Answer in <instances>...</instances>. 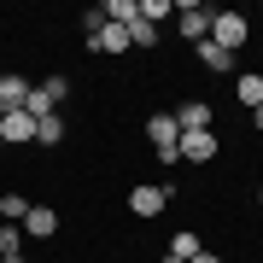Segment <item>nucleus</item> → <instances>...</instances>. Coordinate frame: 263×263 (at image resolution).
Returning a JSON list of instances; mask_svg holds the SVG:
<instances>
[{"label":"nucleus","instance_id":"nucleus-1","mask_svg":"<svg viewBox=\"0 0 263 263\" xmlns=\"http://www.w3.org/2000/svg\"><path fill=\"white\" fill-rule=\"evenodd\" d=\"M146 141L158 146V158L164 164H181V129H176V111H158L146 123Z\"/></svg>","mask_w":263,"mask_h":263},{"label":"nucleus","instance_id":"nucleus-2","mask_svg":"<svg viewBox=\"0 0 263 263\" xmlns=\"http://www.w3.org/2000/svg\"><path fill=\"white\" fill-rule=\"evenodd\" d=\"M246 35H252V24H246L240 12H211V41H216V47L240 53V47H246Z\"/></svg>","mask_w":263,"mask_h":263},{"label":"nucleus","instance_id":"nucleus-3","mask_svg":"<svg viewBox=\"0 0 263 263\" xmlns=\"http://www.w3.org/2000/svg\"><path fill=\"white\" fill-rule=\"evenodd\" d=\"M176 29H181V41H205L211 35V6H199V0H176Z\"/></svg>","mask_w":263,"mask_h":263},{"label":"nucleus","instance_id":"nucleus-4","mask_svg":"<svg viewBox=\"0 0 263 263\" xmlns=\"http://www.w3.org/2000/svg\"><path fill=\"white\" fill-rule=\"evenodd\" d=\"M129 211L141 216V222H152V216L170 211V187H152V181H135L129 187Z\"/></svg>","mask_w":263,"mask_h":263},{"label":"nucleus","instance_id":"nucleus-5","mask_svg":"<svg viewBox=\"0 0 263 263\" xmlns=\"http://www.w3.org/2000/svg\"><path fill=\"white\" fill-rule=\"evenodd\" d=\"M0 141L6 146H29L35 141V117L29 111H0Z\"/></svg>","mask_w":263,"mask_h":263},{"label":"nucleus","instance_id":"nucleus-6","mask_svg":"<svg viewBox=\"0 0 263 263\" xmlns=\"http://www.w3.org/2000/svg\"><path fill=\"white\" fill-rule=\"evenodd\" d=\"M216 129H199V135H181V164H211L216 158Z\"/></svg>","mask_w":263,"mask_h":263},{"label":"nucleus","instance_id":"nucleus-7","mask_svg":"<svg viewBox=\"0 0 263 263\" xmlns=\"http://www.w3.org/2000/svg\"><path fill=\"white\" fill-rule=\"evenodd\" d=\"M59 234V211L53 205H29V216H24V240H53Z\"/></svg>","mask_w":263,"mask_h":263},{"label":"nucleus","instance_id":"nucleus-8","mask_svg":"<svg viewBox=\"0 0 263 263\" xmlns=\"http://www.w3.org/2000/svg\"><path fill=\"white\" fill-rule=\"evenodd\" d=\"M211 123H216V111H211L205 100H187V105H176V129H181V135H199V129H211Z\"/></svg>","mask_w":263,"mask_h":263},{"label":"nucleus","instance_id":"nucleus-9","mask_svg":"<svg viewBox=\"0 0 263 263\" xmlns=\"http://www.w3.org/2000/svg\"><path fill=\"white\" fill-rule=\"evenodd\" d=\"M88 47H94V53H129V24H111V18H105L100 35L88 41Z\"/></svg>","mask_w":263,"mask_h":263},{"label":"nucleus","instance_id":"nucleus-10","mask_svg":"<svg viewBox=\"0 0 263 263\" xmlns=\"http://www.w3.org/2000/svg\"><path fill=\"white\" fill-rule=\"evenodd\" d=\"M24 100H29V82L18 70H6L0 76V111H24Z\"/></svg>","mask_w":263,"mask_h":263},{"label":"nucleus","instance_id":"nucleus-11","mask_svg":"<svg viewBox=\"0 0 263 263\" xmlns=\"http://www.w3.org/2000/svg\"><path fill=\"white\" fill-rule=\"evenodd\" d=\"M199 65H205V70H216V76H228V70H234V53H228V47H216V41L205 35V41H199Z\"/></svg>","mask_w":263,"mask_h":263},{"label":"nucleus","instance_id":"nucleus-12","mask_svg":"<svg viewBox=\"0 0 263 263\" xmlns=\"http://www.w3.org/2000/svg\"><path fill=\"white\" fill-rule=\"evenodd\" d=\"M234 100L246 105V111H257V105H263V76H257V70H246V76H234Z\"/></svg>","mask_w":263,"mask_h":263},{"label":"nucleus","instance_id":"nucleus-13","mask_svg":"<svg viewBox=\"0 0 263 263\" xmlns=\"http://www.w3.org/2000/svg\"><path fill=\"white\" fill-rule=\"evenodd\" d=\"M35 141H41V146H59V141H65V117H59V111L35 117Z\"/></svg>","mask_w":263,"mask_h":263},{"label":"nucleus","instance_id":"nucleus-14","mask_svg":"<svg viewBox=\"0 0 263 263\" xmlns=\"http://www.w3.org/2000/svg\"><path fill=\"white\" fill-rule=\"evenodd\" d=\"M24 216H29V199L24 193H0V222H18L24 228Z\"/></svg>","mask_w":263,"mask_h":263},{"label":"nucleus","instance_id":"nucleus-15","mask_svg":"<svg viewBox=\"0 0 263 263\" xmlns=\"http://www.w3.org/2000/svg\"><path fill=\"white\" fill-rule=\"evenodd\" d=\"M105 18H111V24H135V18H141V0H105Z\"/></svg>","mask_w":263,"mask_h":263},{"label":"nucleus","instance_id":"nucleus-16","mask_svg":"<svg viewBox=\"0 0 263 263\" xmlns=\"http://www.w3.org/2000/svg\"><path fill=\"white\" fill-rule=\"evenodd\" d=\"M35 88H41V94H47V105H59V100L70 94V76H59V70H53V76H41Z\"/></svg>","mask_w":263,"mask_h":263},{"label":"nucleus","instance_id":"nucleus-17","mask_svg":"<svg viewBox=\"0 0 263 263\" xmlns=\"http://www.w3.org/2000/svg\"><path fill=\"white\" fill-rule=\"evenodd\" d=\"M170 252H176V257H187V263H193L199 252H205V246H199V234H193V228H181V234H176V240H170Z\"/></svg>","mask_w":263,"mask_h":263},{"label":"nucleus","instance_id":"nucleus-18","mask_svg":"<svg viewBox=\"0 0 263 263\" xmlns=\"http://www.w3.org/2000/svg\"><path fill=\"white\" fill-rule=\"evenodd\" d=\"M141 18L158 29V18H176V0H141Z\"/></svg>","mask_w":263,"mask_h":263},{"label":"nucleus","instance_id":"nucleus-19","mask_svg":"<svg viewBox=\"0 0 263 263\" xmlns=\"http://www.w3.org/2000/svg\"><path fill=\"white\" fill-rule=\"evenodd\" d=\"M12 252H24V228L18 222H0V257H12Z\"/></svg>","mask_w":263,"mask_h":263},{"label":"nucleus","instance_id":"nucleus-20","mask_svg":"<svg viewBox=\"0 0 263 263\" xmlns=\"http://www.w3.org/2000/svg\"><path fill=\"white\" fill-rule=\"evenodd\" d=\"M129 47H158V29H152L146 18H135L129 24Z\"/></svg>","mask_w":263,"mask_h":263},{"label":"nucleus","instance_id":"nucleus-21","mask_svg":"<svg viewBox=\"0 0 263 263\" xmlns=\"http://www.w3.org/2000/svg\"><path fill=\"white\" fill-rule=\"evenodd\" d=\"M193 263H222V257H216V252H199V257H193Z\"/></svg>","mask_w":263,"mask_h":263},{"label":"nucleus","instance_id":"nucleus-22","mask_svg":"<svg viewBox=\"0 0 263 263\" xmlns=\"http://www.w3.org/2000/svg\"><path fill=\"white\" fill-rule=\"evenodd\" d=\"M0 263H29V257H24V252H12V257H0Z\"/></svg>","mask_w":263,"mask_h":263},{"label":"nucleus","instance_id":"nucleus-23","mask_svg":"<svg viewBox=\"0 0 263 263\" xmlns=\"http://www.w3.org/2000/svg\"><path fill=\"white\" fill-rule=\"evenodd\" d=\"M164 263H187V257H176V252H164Z\"/></svg>","mask_w":263,"mask_h":263},{"label":"nucleus","instance_id":"nucleus-24","mask_svg":"<svg viewBox=\"0 0 263 263\" xmlns=\"http://www.w3.org/2000/svg\"><path fill=\"white\" fill-rule=\"evenodd\" d=\"M252 123H257V129H263V105H257V111H252Z\"/></svg>","mask_w":263,"mask_h":263},{"label":"nucleus","instance_id":"nucleus-25","mask_svg":"<svg viewBox=\"0 0 263 263\" xmlns=\"http://www.w3.org/2000/svg\"><path fill=\"white\" fill-rule=\"evenodd\" d=\"M257 205H263V187H257Z\"/></svg>","mask_w":263,"mask_h":263}]
</instances>
